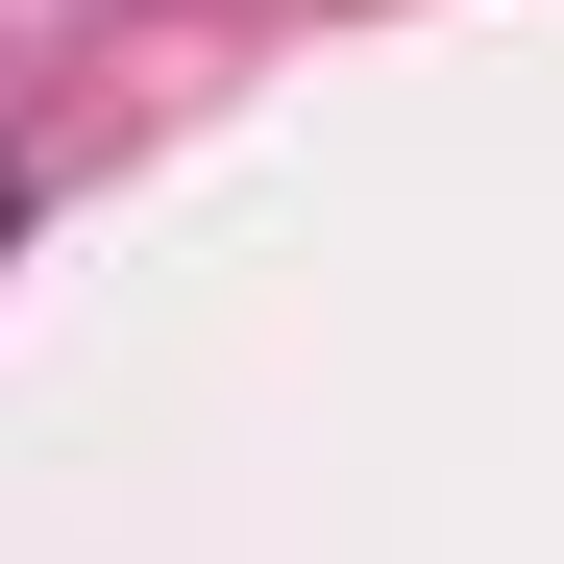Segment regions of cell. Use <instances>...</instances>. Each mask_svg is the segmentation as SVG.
Here are the masks:
<instances>
[{
    "label": "cell",
    "instance_id": "6da1fadb",
    "mask_svg": "<svg viewBox=\"0 0 564 564\" xmlns=\"http://www.w3.org/2000/svg\"><path fill=\"white\" fill-rule=\"evenodd\" d=\"M0 246H25V172H0Z\"/></svg>",
    "mask_w": 564,
    "mask_h": 564
}]
</instances>
